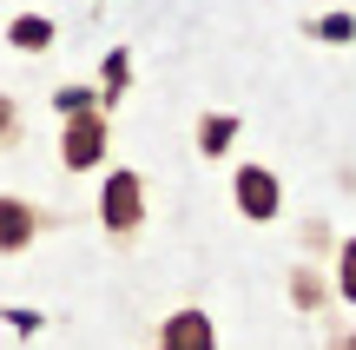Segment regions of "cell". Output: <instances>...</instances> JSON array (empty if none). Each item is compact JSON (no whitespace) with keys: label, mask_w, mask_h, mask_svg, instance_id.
Here are the masks:
<instances>
[{"label":"cell","mask_w":356,"mask_h":350,"mask_svg":"<svg viewBox=\"0 0 356 350\" xmlns=\"http://www.w3.org/2000/svg\"><path fill=\"white\" fill-rule=\"evenodd\" d=\"M99 225L113 238H132L145 225V179L132 166H119V172H106V185H99Z\"/></svg>","instance_id":"cell-1"},{"label":"cell","mask_w":356,"mask_h":350,"mask_svg":"<svg viewBox=\"0 0 356 350\" xmlns=\"http://www.w3.org/2000/svg\"><path fill=\"white\" fill-rule=\"evenodd\" d=\"M99 159H106V113H99V106L66 113V126H60V166L66 172H92Z\"/></svg>","instance_id":"cell-2"},{"label":"cell","mask_w":356,"mask_h":350,"mask_svg":"<svg viewBox=\"0 0 356 350\" xmlns=\"http://www.w3.org/2000/svg\"><path fill=\"white\" fill-rule=\"evenodd\" d=\"M231 205H238L251 225H270L284 212V179L270 166H238V179H231Z\"/></svg>","instance_id":"cell-3"},{"label":"cell","mask_w":356,"mask_h":350,"mask_svg":"<svg viewBox=\"0 0 356 350\" xmlns=\"http://www.w3.org/2000/svg\"><path fill=\"white\" fill-rule=\"evenodd\" d=\"M40 238V205H26L20 192H0V258H20Z\"/></svg>","instance_id":"cell-4"},{"label":"cell","mask_w":356,"mask_h":350,"mask_svg":"<svg viewBox=\"0 0 356 350\" xmlns=\"http://www.w3.org/2000/svg\"><path fill=\"white\" fill-rule=\"evenodd\" d=\"M159 350H218V324L204 311H172L165 324H159Z\"/></svg>","instance_id":"cell-5"},{"label":"cell","mask_w":356,"mask_h":350,"mask_svg":"<svg viewBox=\"0 0 356 350\" xmlns=\"http://www.w3.org/2000/svg\"><path fill=\"white\" fill-rule=\"evenodd\" d=\"M231 139H238V113H204L198 119V152L204 159H225Z\"/></svg>","instance_id":"cell-6"},{"label":"cell","mask_w":356,"mask_h":350,"mask_svg":"<svg viewBox=\"0 0 356 350\" xmlns=\"http://www.w3.org/2000/svg\"><path fill=\"white\" fill-rule=\"evenodd\" d=\"M7 47H20V53H47V47H53V20H47V13H20V20L7 26Z\"/></svg>","instance_id":"cell-7"},{"label":"cell","mask_w":356,"mask_h":350,"mask_svg":"<svg viewBox=\"0 0 356 350\" xmlns=\"http://www.w3.org/2000/svg\"><path fill=\"white\" fill-rule=\"evenodd\" d=\"M337 271H330V291H337V298H343V304H356V238H343V245H337Z\"/></svg>","instance_id":"cell-8"},{"label":"cell","mask_w":356,"mask_h":350,"mask_svg":"<svg viewBox=\"0 0 356 350\" xmlns=\"http://www.w3.org/2000/svg\"><path fill=\"white\" fill-rule=\"evenodd\" d=\"M126 79H132V53H126V47H113V53H106V93H99V113H106V106H119Z\"/></svg>","instance_id":"cell-9"},{"label":"cell","mask_w":356,"mask_h":350,"mask_svg":"<svg viewBox=\"0 0 356 350\" xmlns=\"http://www.w3.org/2000/svg\"><path fill=\"white\" fill-rule=\"evenodd\" d=\"M310 40H330V47H350V40H356V13H317V20H310Z\"/></svg>","instance_id":"cell-10"},{"label":"cell","mask_w":356,"mask_h":350,"mask_svg":"<svg viewBox=\"0 0 356 350\" xmlns=\"http://www.w3.org/2000/svg\"><path fill=\"white\" fill-rule=\"evenodd\" d=\"M291 298L304 304V311H317V304H323V278L310 271V264H291Z\"/></svg>","instance_id":"cell-11"},{"label":"cell","mask_w":356,"mask_h":350,"mask_svg":"<svg viewBox=\"0 0 356 350\" xmlns=\"http://www.w3.org/2000/svg\"><path fill=\"white\" fill-rule=\"evenodd\" d=\"M86 106H99L86 86H60V93H53V113H60V119H66V113H86Z\"/></svg>","instance_id":"cell-12"},{"label":"cell","mask_w":356,"mask_h":350,"mask_svg":"<svg viewBox=\"0 0 356 350\" xmlns=\"http://www.w3.org/2000/svg\"><path fill=\"white\" fill-rule=\"evenodd\" d=\"M0 317H7V324L20 331V337H33V331H40V311H20V304H7V311H0Z\"/></svg>","instance_id":"cell-13"},{"label":"cell","mask_w":356,"mask_h":350,"mask_svg":"<svg viewBox=\"0 0 356 350\" xmlns=\"http://www.w3.org/2000/svg\"><path fill=\"white\" fill-rule=\"evenodd\" d=\"M0 139H13V100L0 93Z\"/></svg>","instance_id":"cell-14"},{"label":"cell","mask_w":356,"mask_h":350,"mask_svg":"<svg viewBox=\"0 0 356 350\" xmlns=\"http://www.w3.org/2000/svg\"><path fill=\"white\" fill-rule=\"evenodd\" d=\"M330 350H356V331H343V337H330Z\"/></svg>","instance_id":"cell-15"}]
</instances>
